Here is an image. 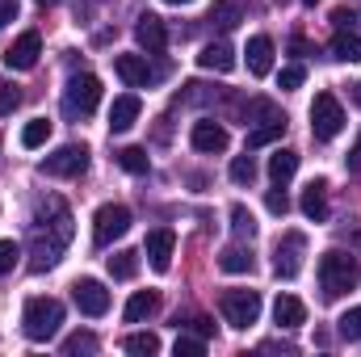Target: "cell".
I'll list each match as a JSON object with an SVG mask.
<instances>
[{"label":"cell","mask_w":361,"mask_h":357,"mask_svg":"<svg viewBox=\"0 0 361 357\" xmlns=\"http://www.w3.org/2000/svg\"><path fill=\"white\" fill-rule=\"evenodd\" d=\"M68 244H72V210L63 206V198H47L38 219H34V261H30V269L34 273L51 269L63 257Z\"/></svg>","instance_id":"1"},{"label":"cell","mask_w":361,"mask_h":357,"mask_svg":"<svg viewBox=\"0 0 361 357\" xmlns=\"http://www.w3.org/2000/svg\"><path fill=\"white\" fill-rule=\"evenodd\" d=\"M361 282V269L353 257L345 253H324L319 257V286H324V298H341L349 290H357Z\"/></svg>","instance_id":"2"},{"label":"cell","mask_w":361,"mask_h":357,"mask_svg":"<svg viewBox=\"0 0 361 357\" xmlns=\"http://www.w3.org/2000/svg\"><path fill=\"white\" fill-rule=\"evenodd\" d=\"M63 324V303L59 298H30L21 311V332L30 341H51Z\"/></svg>","instance_id":"3"},{"label":"cell","mask_w":361,"mask_h":357,"mask_svg":"<svg viewBox=\"0 0 361 357\" xmlns=\"http://www.w3.org/2000/svg\"><path fill=\"white\" fill-rule=\"evenodd\" d=\"M345 131V105L336 101V92H315L311 101V135L319 143H332Z\"/></svg>","instance_id":"4"},{"label":"cell","mask_w":361,"mask_h":357,"mask_svg":"<svg viewBox=\"0 0 361 357\" xmlns=\"http://www.w3.org/2000/svg\"><path fill=\"white\" fill-rule=\"evenodd\" d=\"M97 101H101V80H97L92 72H80V76H72L68 89H63V114H68L72 122H80V118H89L92 109H97Z\"/></svg>","instance_id":"5"},{"label":"cell","mask_w":361,"mask_h":357,"mask_svg":"<svg viewBox=\"0 0 361 357\" xmlns=\"http://www.w3.org/2000/svg\"><path fill=\"white\" fill-rule=\"evenodd\" d=\"M130 231V210L122 202H105L97 214H92V244L97 248H109L114 240H122Z\"/></svg>","instance_id":"6"},{"label":"cell","mask_w":361,"mask_h":357,"mask_svg":"<svg viewBox=\"0 0 361 357\" xmlns=\"http://www.w3.org/2000/svg\"><path fill=\"white\" fill-rule=\"evenodd\" d=\"M219 311L231 328H252L261 320V294L257 290H227L219 298Z\"/></svg>","instance_id":"7"},{"label":"cell","mask_w":361,"mask_h":357,"mask_svg":"<svg viewBox=\"0 0 361 357\" xmlns=\"http://www.w3.org/2000/svg\"><path fill=\"white\" fill-rule=\"evenodd\" d=\"M302 257H307V236L302 231H286L277 240V248H273V273L277 277H298Z\"/></svg>","instance_id":"8"},{"label":"cell","mask_w":361,"mask_h":357,"mask_svg":"<svg viewBox=\"0 0 361 357\" xmlns=\"http://www.w3.org/2000/svg\"><path fill=\"white\" fill-rule=\"evenodd\" d=\"M85 169H89V147L85 143H68V147H59L55 156L42 160V173H51V177H80Z\"/></svg>","instance_id":"9"},{"label":"cell","mask_w":361,"mask_h":357,"mask_svg":"<svg viewBox=\"0 0 361 357\" xmlns=\"http://www.w3.org/2000/svg\"><path fill=\"white\" fill-rule=\"evenodd\" d=\"M38 55H42V38H38V30H25V34L4 51V68H13V72H30V68L38 63Z\"/></svg>","instance_id":"10"},{"label":"cell","mask_w":361,"mask_h":357,"mask_svg":"<svg viewBox=\"0 0 361 357\" xmlns=\"http://www.w3.org/2000/svg\"><path fill=\"white\" fill-rule=\"evenodd\" d=\"M72 298H76V307H80L85 315H92V320L109 311V290H105L97 277H80V282L72 286Z\"/></svg>","instance_id":"11"},{"label":"cell","mask_w":361,"mask_h":357,"mask_svg":"<svg viewBox=\"0 0 361 357\" xmlns=\"http://www.w3.org/2000/svg\"><path fill=\"white\" fill-rule=\"evenodd\" d=\"M189 143H193L197 152H206V156H214V152H227V143H231V135H227V126H219V122H210V118H202V122H193V131H189Z\"/></svg>","instance_id":"12"},{"label":"cell","mask_w":361,"mask_h":357,"mask_svg":"<svg viewBox=\"0 0 361 357\" xmlns=\"http://www.w3.org/2000/svg\"><path fill=\"white\" fill-rule=\"evenodd\" d=\"M173 248H177V236H173L169 227L147 231L143 253H147V261H152V269H156V273H169V265H173Z\"/></svg>","instance_id":"13"},{"label":"cell","mask_w":361,"mask_h":357,"mask_svg":"<svg viewBox=\"0 0 361 357\" xmlns=\"http://www.w3.org/2000/svg\"><path fill=\"white\" fill-rule=\"evenodd\" d=\"M114 72H118L130 89H147L152 80H160V72H156V68H147V59H143V55H118V59H114Z\"/></svg>","instance_id":"14"},{"label":"cell","mask_w":361,"mask_h":357,"mask_svg":"<svg viewBox=\"0 0 361 357\" xmlns=\"http://www.w3.org/2000/svg\"><path fill=\"white\" fill-rule=\"evenodd\" d=\"M135 42H139L147 55H160V51L169 47V30H164V21H160L156 13H143L139 25H135Z\"/></svg>","instance_id":"15"},{"label":"cell","mask_w":361,"mask_h":357,"mask_svg":"<svg viewBox=\"0 0 361 357\" xmlns=\"http://www.w3.org/2000/svg\"><path fill=\"white\" fill-rule=\"evenodd\" d=\"M139 114H143V101H139L135 92H122V97H114V105H109V131H114V135L130 131V126L139 122Z\"/></svg>","instance_id":"16"},{"label":"cell","mask_w":361,"mask_h":357,"mask_svg":"<svg viewBox=\"0 0 361 357\" xmlns=\"http://www.w3.org/2000/svg\"><path fill=\"white\" fill-rule=\"evenodd\" d=\"M248 72L252 76H269L273 72V38H265V34H257V38H248Z\"/></svg>","instance_id":"17"},{"label":"cell","mask_w":361,"mask_h":357,"mask_svg":"<svg viewBox=\"0 0 361 357\" xmlns=\"http://www.w3.org/2000/svg\"><path fill=\"white\" fill-rule=\"evenodd\" d=\"M302 214L311 223H324L328 219V181H311L302 189Z\"/></svg>","instance_id":"18"},{"label":"cell","mask_w":361,"mask_h":357,"mask_svg":"<svg viewBox=\"0 0 361 357\" xmlns=\"http://www.w3.org/2000/svg\"><path fill=\"white\" fill-rule=\"evenodd\" d=\"M273 320H277L281 328H298V324H307V303L294 298V294H277V303H273Z\"/></svg>","instance_id":"19"},{"label":"cell","mask_w":361,"mask_h":357,"mask_svg":"<svg viewBox=\"0 0 361 357\" xmlns=\"http://www.w3.org/2000/svg\"><path fill=\"white\" fill-rule=\"evenodd\" d=\"M197 63H202L206 72H231V68H235V51H231L227 42H210V47H202Z\"/></svg>","instance_id":"20"},{"label":"cell","mask_w":361,"mask_h":357,"mask_svg":"<svg viewBox=\"0 0 361 357\" xmlns=\"http://www.w3.org/2000/svg\"><path fill=\"white\" fill-rule=\"evenodd\" d=\"M156 307H160V294L156 290H139V294H130V303H126V324H143L147 315H156Z\"/></svg>","instance_id":"21"},{"label":"cell","mask_w":361,"mask_h":357,"mask_svg":"<svg viewBox=\"0 0 361 357\" xmlns=\"http://www.w3.org/2000/svg\"><path fill=\"white\" fill-rule=\"evenodd\" d=\"M298 173V152H290V147H277L269 156V177L273 185H286V181Z\"/></svg>","instance_id":"22"},{"label":"cell","mask_w":361,"mask_h":357,"mask_svg":"<svg viewBox=\"0 0 361 357\" xmlns=\"http://www.w3.org/2000/svg\"><path fill=\"white\" fill-rule=\"evenodd\" d=\"M206 21H210L214 30H223V34H227V30H235V25H240V4H235V0H214V4H210V13H206Z\"/></svg>","instance_id":"23"},{"label":"cell","mask_w":361,"mask_h":357,"mask_svg":"<svg viewBox=\"0 0 361 357\" xmlns=\"http://www.w3.org/2000/svg\"><path fill=\"white\" fill-rule=\"evenodd\" d=\"M332 59H341V63H361V34L341 30V34L332 38Z\"/></svg>","instance_id":"24"},{"label":"cell","mask_w":361,"mask_h":357,"mask_svg":"<svg viewBox=\"0 0 361 357\" xmlns=\"http://www.w3.org/2000/svg\"><path fill=\"white\" fill-rule=\"evenodd\" d=\"M286 135V118H269V122H257L252 131H248V152H257V147H265L273 139H281Z\"/></svg>","instance_id":"25"},{"label":"cell","mask_w":361,"mask_h":357,"mask_svg":"<svg viewBox=\"0 0 361 357\" xmlns=\"http://www.w3.org/2000/svg\"><path fill=\"white\" fill-rule=\"evenodd\" d=\"M135 273H139V253L122 248V253H114V257H109V277H118V282H130Z\"/></svg>","instance_id":"26"},{"label":"cell","mask_w":361,"mask_h":357,"mask_svg":"<svg viewBox=\"0 0 361 357\" xmlns=\"http://www.w3.org/2000/svg\"><path fill=\"white\" fill-rule=\"evenodd\" d=\"M126 353L156 357L160 353V337H156V332H130V337H126Z\"/></svg>","instance_id":"27"},{"label":"cell","mask_w":361,"mask_h":357,"mask_svg":"<svg viewBox=\"0 0 361 357\" xmlns=\"http://www.w3.org/2000/svg\"><path fill=\"white\" fill-rule=\"evenodd\" d=\"M219 265L227 269V273H252V253H244L240 244H231V248H223Z\"/></svg>","instance_id":"28"},{"label":"cell","mask_w":361,"mask_h":357,"mask_svg":"<svg viewBox=\"0 0 361 357\" xmlns=\"http://www.w3.org/2000/svg\"><path fill=\"white\" fill-rule=\"evenodd\" d=\"M47 139H51V122H47V118L25 122V131H21V147H30V152H34V147H42Z\"/></svg>","instance_id":"29"},{"label":"cell","mask_w":361,"mask_h":357,"mask_svg":"<svg viewBox=\"0 0 361 357\" xmlns=\"http://www.w3.org/2000/svg\"><path fill=\"white\" fill-rule=\"evenodd\" d=\"M118 164H122L126 173H135V177H143V173L152 169V160H147L143 147H122V152H118Z\"/></svg>","instance_id":"30"},{"label":"cell","mask_w":361,"mask_h":357,"mask_svg":"<svg viewBox=\"0 0 361 357\" xmlns=\"http://www.w3.org/2000/svg\"><path fill=\"white\" fill-rule=\"evenodd\" d=\"M231 231H235L240 240H252V236H257V219H252L244 206H231Z\"/></svg>","instance_id":"31"},{"label":"cell","mask_w":361,"mask_h":357,"mask_svg":"<svg viewBox=\"0 0 361 357\" xmlns=\"http://www.w3.org/2000/svg\"><path fill=\"white\" fill-rule=\"evenodd\" d=\"M231 181H235V185H252V181H257V160H252L248 152L231 160Z\"/></svg>","instance_id":"32"},{"label":"cell","mask_w":361,"mask_h":357,"mask_svg":"<svg viewBox=\"0 0 361 357\" xmlns=\"http://www.w3.org/2000/svg\"><path fill=\"white\" fill-rule=\"evenodd\" d=\"M336 332H341L345 341H361V307H353V311H345V315L336 320Z\"/></svg>","instance_id":"33"},{"label":"cell","mask_w":361,"mask_h":357,"mask_svg":"<svg viewBox=\"0 0 361 357\" xmlns=\"http://www.w3.org/2000/svg\"><path fill=\"white\" fill-rule=\"evenodd\" d=\"M17 261H21V248L13 240H0V277H8L17 269Z\"/></svg>","instance_id":"34"},{"label":"cell","mask_w":361,"mask_h":357,"mask_svg":"<svg viewBox=\"0 0 361 357\" xmlns=\"http://www.w3.org/2000/svg\"><path fill=\"white\" fill-rule=\"evenodd\" d=\"M63 353H97V337L92 332H76L63 341Z\"/></svg>","instance_id":"35"},{"label":"cell","mask_w":361,"mask_h":357,"mask_svg":"<svg viewBox=\"0 0 361 357\" xmlns=\"http://www.w3.org/2000/svg\"><path fill=\"white\" fill-rule=\"evenodd\" d=\"M302 80H307V68H302V63H290V68H281V76H277L281 89H298Z\"/></svg>","instance_id":"36"},{"label":"cell","mask_w":361,"mask_h":357,"mask_svg":"<svg viewBox=\"0 0 361 357\" xmlns=\"http://www.w3.org/2000/svg\"><path fill=\"white\" fill-rule=\"evenodd\" d=\"M197 353H206L202 337H177V357H197Z\"/></svg>","instance_id":"37"},{"label":"cell","mask_w":361,"mask_h":357,"mask_svg":"<svg viewBox=\"0 0 361 357\" xmlns=\"http://www.w3.org/2000/svg\"><path fill=\"white\" fill-rule=\"evenodd\" d=\"M17 105H21V92L13 89V85H0V118H4V114H13Z\"/></svg>","instance_id":"38"},{"label":"cell","mask_w":361,"mask_h":357,"mask_svg":"<svg viewBox=\"0 0 361 357\" xmlns=\"http://www.w3.org/2000/svg\"><path fill=\"white\" fill-rule=\"evenodd\" d=\"M265 206H269V214H286V210H290V198H286L281 189H269V193H265Z\"/></svg>","instance_id":"39"},{"label":"cell","mask_w":361,"mask_h":357,"mask_svg":"<svg viewBox=\"0 0 361 357\" xmlns=\"http://www.w3.org/2000/svg\"><path fill=\"white\" fill-rule=\"evenodd\" d=\"M332 21H336V30H353V21H357V17H353V8H336V13H332Z\"/></svg>","instance_id":"40"},{"label":"cell","mask_w":361,"mask_h":357,"mask_svg":"<svg viewBox=\"0 0 361 357\" xmlns=\"http://www.w3.org/2000/svg\"><path fill=\"white\" fill-rule=\"evenodd\" d=\"M345 169H349V173H361V139L349 147V156H345Z\"/></svg>","instance_id":"41"},{"label":"cell","mask_w":361,"mask_h":357,"mask_svg":"<svg viewBox=\"0 0 361 357\" xmlns=\"http://www.w3.org/2000/svg\"><path fill=\"white\" fill-rule=\"evenodd\" d=\"M193 332H197L202 341H210V337H214V324H210L206 315H197V320H193Z\"/></svg>","instance_id":"42"},{"label":"cell","mask_w":361,"mask_h":357,"mask_svg":"<svg viewBox=\"0 0 361 357\" xmlns=\"http://www.w3.org/2000/svg\"><path fill=\"white\" fill-rule=\"evenodd\" d=\"M17 17V0H0V25Z\"/></svg>","instance_id":"43"},{"label":"cell","mask_w":361,"mask_h":357,"mask_svg":"<svg viewBox=\"0 0 361 357\" xmlns=\"http://www.w3.org/2000/svg\"><path fill=\"white\" fill-rule=\"evenodd\" d=\"M353 101H357V105H361V85H353Z\"/></svg>","instance_id":"44"},{"label":"cell","mask_w":361,"mask_h":357,"mask_svg":"<svg viewBox=\"0 0 361 357\" xmlns=\"http://www.w3.org/2000/svg\"><path fill=\"white\" fill-rule=\"evenodd\" d=\"M164 4H193V0H164Z\"/></svg>","instance_id":"45"},{"label":"cell","mask_w":361,"mask_h":357,"mask_svg":"<svg viewBox=\"0 0 361 357\" xmlns=\"http://www.w3.org/2000/svg\"><path fill=\"white\" fill-rule=\"evenodd\" d=\"M38 4H59V0H38Z\"/></svg>","instance_id":"46"},{"label":"cell","mask_w":361,"mask_h":357,"mask_svg":"<svg viewBox=\"0 0 361 357\" xmlns=\"http://www.w3.org/2000/svg\"><path fill=\"white\" fill-rule=\"evenodd\" d=\"M89 4H97V0H85V13H89Z\"/></svg>","instance_id":"47"},{"label":"cell","mask_w":361,"mask_h":357,"mask_svg":"<svg viewBox=\"0 0 361 357\" xmlns=\"http://www.w3.org/2000/svg\"><path fill=\"white\" fill-rule=\"evenodd\" d=\"M302 4H319V0H302Z\"/></svg>","instance_id":"48"}]
</instances>
